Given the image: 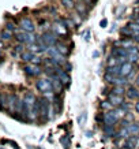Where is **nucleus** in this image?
Masks as SVG:
<instances>
[{"label":"nucleus","instance_id":"nucleus-1","mask_svg":"<svg viewBox=\"0 0 139 149\" xmlns=\"http://www.w3.org/2000/svg\"><path fill=\"white\" fill-rule=\"evenodd\" d=\"M37 89L41 92V93H44V95H46V93H53V85H52V81L50 79H48V78H42V79H38L36 84Z\"/></svg>","mask_w":139,"mask_h":149},{"label":"nucleus","instance_id":"nucleus-2","mask_svg":"<svg viewBox=\"0 0 139 149\" xmlns=\"http://www.w3.org/2000/svg\"><path fill=\"white\" fill-rule=\"evenodd\" d=\"M52 104L49 103V100L44 97V99H40V116L44 119V120H48L49 119V109Z\"/></svg>","mask_w":139,"mask_h":149},{"label":"nucleus","instance_id":"nucleus-3","mask_svg":"<svg viewBox=\"0 0 139 149\" xmlns=\"http://www.w3.org/2000/svg\"><path fill=\"white\" fill-rule=\"evenodd\" d=\"M119 113L115 111V109H109V111H106L105 113H102V120L105 125H111V126H115L117 123V120H119Z\"/></svg>","mask_w":139,"mask_h":149},{"label":"nucleus","instance_id":"nucleus-4","mask_svg":"<svg viewBox=\"0 0 139 149\" xmlns=\"http://www.w3.org/2000/svg\"><path fill=\"white\" fill-rule=\"evenodd\" d=\"M41 41L44 42V44H46L48 47H53L57 44V38H56V33L53 32H45L42 36L40 37Z\"/></svg>","mask_w":139,"mask_h":149},{"label":"nucleus","instance_id":"nucleus-5","mask_svg":"<svg viewBox=\"0 0 139 149\" xmlns=\"http://www.w3.org/2000/svg\"><path fill=\"white\" fill-rule=\"evenodd\" d=\"M139 146V136L138 134H131L126 138L124 142V148L126 149H135Z\"/></svg>","mask_w":139,"mask_h":149},{"label":"nucleus","instance_id":"nucleus-6","mask_svg":"<svg viewBox=\"0 0 139 149\" xmlns=\"http://www.w3.org/2000/svg\"><path fill=\"white\" fill-rule=\"evenodd\" d=\"M55 72H56V75H57L59 78H60V81L63 82V84H70V81H71V77L68 75V71H64V70H62V68L59 67H55Z\"/></svg>","mask_w":139,"mask_h":149},{"label":"nucleus","instance_id":"nucleus-7","mask_svg":"<svg viewBox=\"0 0 139 149\" xmlns=\"http://www.w3.org/2000/svg\"><path fill=\"white\" fill-rule=\"evenodd\" d=\"M21 29L25 30V32H34L36 26H34V23H33L32 19L23 18L22 21H21Z\"/></svg>","mask_w":139,"mask_h":149},{"label":"nucleus","instance_id":"nucleus-8","mask_svg":"<svg viewBox=\"0 0 139 149\" xmlns=\"http://www.w3.org/2000/svg\"><path fill=\"white\" fill-rule=\"evenodd\" d=\"M25 72H26L27 75H30V77H36V75H40L41 74V68L37 64H30V66L25 67Z\"/></svg>","mask_w":139,"mask_h":149},{"label":"nucleus","instance_id":"nucleus-9","mask_svg":"<svg viewBox=\"0 0 139 149\" xmlns=\"http://www.w3.org/2000/svg\"><path fill=\"white\" fill-rule=\"evenodd\" d=\"M18 103H19V99L15 95H10L8 96V100H7V105L8 108L12 111V112H17V107H18Z\"/></svg>","mask_w":139,"mask_h":149},{"label":"nucleus","instance_id":"nucleus-10","mask_svg":"<svg viewBox=\"0 0 139 149\" xmlns=\"http://www.w3.org/2000/svg\"><path fill=\"white\" fill-rule=\"evenodd\" d=\"M108 100L111 101V104H112V105H117V107H119V105H120V104L124 101L123 96L116 95V93H112V92L108 95Z\"/></svg>","mask_w":139,"mask_h":149},{"label":"nucleus","instance_id":"nucleus-11","mask_svg":"<svg viewBox=\"0 0 139 149\" xmlns=\"http://www.w3.org/2000/svg\"><path fill=\"white\" fill-rule=\"evenodd\" d=\"M112 55L116 58H127L128 56V51L124 47H119V48H113L112 49Z\"/></svg>","mask_w":139,"mask_h":149},{"label":"nucleus","instance_id":"nucleus-12","mask_svg":"<svg viewBox=\"0 0 139 149\" xmlns=\"http://www.w3.org/2000/svg\"><path fill=\"white\" fill-rule=\"evenodd\" d=\"M132 71H134V66H132L131 62L127 60L124 64H121V75H123V77H127V75Z\"/></svg>","mask_w":139,"mask_h":149},{"label":"nucleus","instance_id":"nucleus-13","mask_svg":"<svg viewBox=\"0 0 139 149\" xmlns=\"http://www.w3.org/2000/svg\"><path fill=\"white\" fill-rule=\"evenodd\" d=\"M127 96H128V99L130 100H136L139 99V91L135 88V86H128V89L126 91Z\"/></svg>","mask_w":139,"mask_h":149},{"label":"nucleus","instance_id":"nucleus-14","mask_svg":"<svg viewBox=\"0 0 139 149\" xmlns=\"http://www.w3.org/2000/svg\"><path fill=\"white\" fill-rule=\"evenodd\" d=\"M120 34L123 37H134V33H132V30H131V27L127 25V26L121 27L120 29Z\"/></svg>","mask_w":139,"mask_h":149},{"label":"nucleus","instance_id":"nucleus-15","mask_svg":"<svg viewBox=\"0 0 139 149\" xmlns=\"http://www.w3.org/2000/svg\"><path fill=\"white\" fill-rule=\"evenodd\" d=\"M33 58H34V52H32V51L23 52V54L21 55V59H22L23 62H32Z\"/></svg>","mask_w":139,"mask_h":149},{"label":"nucleus","instance_id":"nucleus-16","mask_svg":"<svg viewBox=\"0 0 139 149\" xmlns=\"http://www.w3.org/2000/svg\"><path fill=\"white\" fill-rule=\"evenodd\" d=\"M128 127V131H130V134H139V125L138 123H130V125H127Z\"/></svg>","mask_w":139,"mask_h":149},{"label":"nucleus","instance_id":"nucleus-17","mask_svg":"<svg viewBox=\"0 0 139 149\" xmlns=\"http://www.w3.org/2000/svg\"><path fill=\"white\" fill-rule=\"evenodd\" d=\"M113 85H119V86H123L127 84V79L126 77H123V75H119V77H115V79H113L112 82Z\"/></svg>","mask_w":139,"mask_h":149},{"label":"nucleus","instance_id":"nucleus-18","mask_svg":"<svg viewBox=\"0 0 139 149\" xmlns=\"http://www.w3.org/2000/svg\"><path fill=\"white\" fill-rule=\"evenodd\" d=\"M60 142H62V145H63L66 149H70V146H71V141H70V136H68V134L62 137V138H60Z\"/></svg>","mask_w":139,"mask_h":149},{"label":"nucleus","instance_id":"nucleus-19","mask_svg":"<svg viewBox=\"0 0 139 149\" xmlns=\"http://www.w3.org/2000/svg\"><path fill=\"white\" fill-rule=\"evenodd\" d=\"M104 131H105V134H106L108 137L116 136V133H115V126H111V125H106V126L104 127Z\"/></svg>","mask_w":139,"mask_h":149},{"label":"nucleus","instance_id":"nucleus-20","mask_svg":"<svg viewBox=\"0 0 139 149\" xmlns=\"http://www.w3.org/2000/svg\"><path fill=\"white\" fill-rule=\"evenodd\" d=\"M85 6L83 3H76L75 7H76V11H78V14L79 15H82V17H85L86 15V8H85Z\"/></svg>","mask_w":139,"mask_h":149},{"label":"nucleus","instance_id":"nucleus-21","mask_svg":"<svg viewBox=\"0 0 139 149\" xmlns=\"http://www.w3.org/2000/svg\"><path fill=\"white\" fill-rule=\"evenodd\" d=\"M56 48H57L59 52H60L62 55H64V56H67V55H68L67 47L64 45V44H62V42H57V44H56Z\"/></svg>","mask_w":139,"mask_h":149},{"label":"nucleus","instance_id":"nucleus-22","mask_svg":"<svg viewBox=\"0 0 139 149\" xmlns=\"http://www.w3.org/2000/svg\"><path fill=\"white\" fill-rule=\"evenodd\" d=\"M116 44H120V45H123L124 48H128V47L134 45L132 41L130 40V37H127V38H124V40H121V41H116Z\"/></svg>","mask_w":139,"mask_h":149},{"label":"nucleus","instance_id":"nucleus-23","mask_svg":"<svg viewBox=\"0 0 139 149\" xmlns=\"http://www.w3.org/2000/svg\"><path fill=\"white\" fill-rule=\"evenodd\" d=\"M86 119H87V112L83 111V112H81V115L78 116V125H79V126H83V123L86 122Z\"/></svg>","mask_w":139,"mask_h":149},{"label":"nucleus","instance_id":"nucleus-24","mask_svg":"<svg viewBox=\"0 0 139 149\" xmlns=\"http://www.w3.org/2000/svg\"><path fill=\"white\" fill-rule=\"evenodd\" d=\"M128 26L131 27V30H132V33H134V36H139V23L132 22V23H128Z\"/></svg>","mask_w":139,"mask_h":149},{"label":"nucleus","instance_id":"nucleus-25","mask_svg":"<svg viewBox=\"0 0 139 149\" xmlns=\"http://www.w3.org/2000/svg\"><path fill=\"white\" fill-rule=\"evenodd\" d=\"M112 93H116V95H120L123 96L124 93H126V91H124V88L123 86H119V85H115V88L112 89Z\"/></svg>","mask_w":139,"mask_h":149},{"label":"nucleus","instance_id":"nucleus-26","mask_svg":"<svg viewBox=\"0 0 139 149\" xmlns=\"http://www.w3.org/2000/svg\"><path fill=\"white\" fill-rule=\"evenodd\" d=\"M127 60H128V62H131V63H136V62L139 60V54H128Z\"/></svg>","mask_w":139,"mask_h":149},{"label":"nucleus","instance_id":"nucleus-27","mask_svg":"<svg viewBox=\"0 0 139 149\" xmlns=\"http://www.w3.org/2000/svg\"><path fill=\"white\" fill-rule=\"evenodd\" d=\"M0 36H1V40H10V38L12 37V32H10V30H7V29H6V30H3V32H1V34H0Z\"/></svg>","mask_w":139,"mask_h":149},{"label":"nucleus","instance_id":"nucleus-28","mask_svg":"<svg viewBox=\"0 0 139 149\" xmlns=\"http://www.w3.org/2000/svg\"><path fill=\"white\" fill-rule=\"evenodd\" d=\"M62 4L66 7V8H72L74 7V0H62Z\"/></svg>","mask_w":139,"mask_h":149},{"label":"nucleus","instance_id":"nucleus-29","mask_svg":"<svg viewBox=\"0 0 139 149\" xmlns=\"http://www.w3.org/2000/svg\"><path fill=\"white\" fill-rule=\"evenodd\" d=\"M117 64V58L116 56H109V59H108V67H111V66H116Z\"/></svg>","mask_w":139,"mask_h":149},{"label":"nucleus","instance_id":"nucleus-30","mask_svg":"<svg viewBox=\"0 0 139 149\" xmlns=\"http://www.w3.org/2000/svg\"><path fill=\"white\" fill-rule=\"evenodd\" d=\"M101 108H102V109H108V111H109V109L112 108V104H111V101H109V100H108V101H104V103H101Z\"/></svg>","mask_w":139,"mask_h":149},{"label":"nucleus","instance_id":"nucleus-31","mask_svg":"<svg viewBox=\"0 0 139 149\" xmlns=\"http://www.w3.org/2000/svg\"><path fill=\"white\" fill-rule=\"evenodd\" d=\"M127 51H128V54H139V49L136 45H131L127 48Z\"/></svg>","mask_w":139,"mask_h":149},{"label":"nucleus","instance_id":"nucleus-32","mask_svg":"<svg viewBox=\"0 0 139 149\" xmlns=\"http://www.w3.org/2000/svg\"><path fill=\"white\" fill-rule=\"evenodd\" d=\"M119 107H120L121 109H123V111H124V112H128V111H130V104L128 103H124V101H123V103L120 104V105H119Z\"/></svg>","mask_w":139,"mask_h":149},{"label":"nucleus","instance_id":"nucleus-33","mask_svg":"<svg viewBox=\"0 0 139 149\" xmlns=\"http://www.w3.org/2000/svg\"><path fill=\"white\" fill-rule=\"evenodd\" d=\"M115 77H116V75H112V74H109V72H106V74H105V81L109 82V84H112L113 79H115Z\"/></svg>","mask_w":139,"mask_h":149},{"label":"nucleus","instance_id":"nucleus-34","mask_svg":"<svg viewBox=\"0 0 139 149\" xmlns=\"http://www.w3.org/2000/svg\"><path fill=\"white\" fill-rule=\"evenodd\" d=\"M124 119H126L127 122H130V123H132L134 122V115H132V113L130 112V111H128V112L126 113V118H124Z\"/></svg>","mask_w":139,"mask_h":149},{"label":"nucleus","instance_id":"nucleus-35","mask_svg":"<svg viewBox=\"0 0 139 149\" xmlns=\"http://www.w3.org/2000/svg\"><path fill=\"white\" fill-rule=\"evenodd\" d=\"M6 29H7V30H10V32H14V30H15V26H14L12 23H7V25H6Z\"/></svg>","mask_w":139,"mask_h":149},{"label":"nucleus","instance_id":"nucleus-36","mask_svg":"<svg viewBox=\"0 0 139 149\" xmlns=\"http://www.w3.org/2000/svg\"><path fill=\"white\" fill-rule=\"evenodd\" d=\"M127 62V58H117V64H124Z\"/></svg>","mask_w":139,"mask_h":149},{"label":"nucleus","instance_id":"nucleus-37","mask_svg":"<svg viewBox=\"0 0 139 149\" xmlns=\"http://www.w3.org/2000/svg\"><path fill=\"white\" fill-rule=\"evenodd\" d=\"M32 63H33V64H37V66H38V64L41 63V59L37 58V56H34V58H33V60H32Z\"/></svg>","mask_w":139,"mask_h":149},{"label":"nucleus","instance_id":"nucleus-38","mask_svg":"<svg viewBox=\"0 0 139 149\" xmlns=\"http://www.w3.org/2000/svg\"><path fill=\"white\" fill-rule=\"evenodd\" d=\"M15 51H17V52H21V54L25 52V51H23V45H17L15 47Z\"/></svg>","mask_w":139,"mask_h":149},{"label":"nucleus","instance_id":"nucleus-39","mask_svg":"<svg viewBox=\"0 0 139 149\" xmlns=\"http://www.w3.org/2000/svg\"><path fill=\"white\" fill-rule=\"evenodd\" d=\"M106 25H108V21H106V19H102V21L100 22V26H101V27H106Z\"/></svg>","mask_w":139,"mask_h":149},{"label":"nucleus","instance_id":"nucleus-40","mask_svg":"<svg viewBox=\"0 0 139 149\" xmlns=\"http://www.w3.org/2000/svg\"><path fill=\"white\" fill-rule=\"evenodd\" d=\"M85 136L87 137V138H91V137H93V131H90V130L85 131Z\"/></svg>","mask_w":139,"mask_h":149},{"label":"nucleus","instance_id":"nucleus-41","mask_svg":"<svg viewBox=\"0 0 139 149\" xmlns=\"http://www.w3.org/2000/svg\"><path fill=\"white\" fill-rule=\"evenodd\" d=\"M85 40H86V41L90 40V30H87V32L85 33Z\"/></svg>","mask_w":139,"mask_h":149},{"label":"nucleus","instance_id":"nucleus-42","mask_svg":"<svg viewBox=\"0 0 139 149\" xmlns=\"http://www.w3.org/2000/svg\"><path fill=\"white\" fill-rule=\"evenodd\" d=\"M100 56V52L98 51H94V52H93V58H98Z\"/></svg>","mask_w":139,"mask_h":149},{"label":"nucleus","instance_id":"nucleus-43","mask_svg":"<svg viewBox=\"0 0 139 149\" xmlns=\"http://www.w3.org/2000/svg\"><path fill=\"white\" fill-rule=\"evenodd\" d=\"M66 68H67V71H71V64H70V63H66Z\"/></svg>","mask_w":139,"mask_h":149},{"label":"nucleus","instance_id":"nucleus-44","mask_svg":"<svg viewBox=\"0 0 139 149\" xmlns=\"http://www.w3.org/2000/svg\"><path fill=\"white\" fill-rule=\"evenodd\" d=\"M135 85L139 86V75H136V78H135Z\"/></svg>","mask_w":139,"mask_h":149},{"label":"nucleus","instance_id":"nucleus-45","mask_svg":"<svg viewBox=\"0 0 139 149\" xmlns=\"http://www.w3.org/2000/svg\"><path fill=\"white\" fill-rule=\"evenodd\" d=\"M135 111H136V113H139V103L135 104Z\"/></svg>","mask_w":139,"mask_h":149},{"label":"nucleus","instance_id":"nucleus-46","mask_svg":"<svg viewBox=\"0 0 139 149\" xmlns=\"http://www.w3.org/2000/svg\"><path fill=\"white\" fill-rule=\"evenodd\" d=\"M135 37V41H138V42H139V36H134Z\"/></svg>","mask_w":139,"mask_h":149},{"label":"nucleus","instance_id":"nucleus-47","mask_svg":"<svg viewBox=\"0 0 139 149\" xmlns=\"http://www.w3.org/2000/svg\"><path fill=\"white\" fill-rule=\"evenodd\" d=\"M0 48H3V41L0 40Z\"/></svg>","mask_w":139,"mask_h":149},{"label":"nucleus","instance_id":"nucleus-48","mask_svg":"<svg viewBox=\"0 0 139 149\" xmlns=\"http://www.w3.org/2000/svg\"><path fill=\"white\" fill-rule=\"evenodd\" d=\"M87 1H91V0H87Z\"/></svg>","mask_w":139,"mask_h":149}]
</instances>
